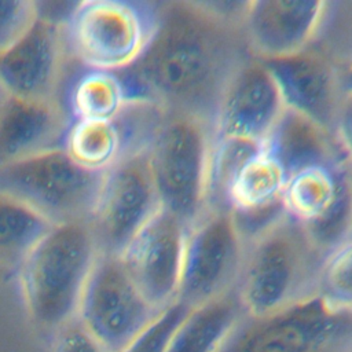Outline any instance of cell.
I'll return each instance as SVG.
<instances>
[{"label":"cell","instance_id":"6da1fadb","mask_svg":"<svg viewBox=\"0 0 352 352\" xmlns=\"http://www.w3.org/2000/svg\"><path fill=\"white\" fill-rule=\"evenodd\" d=\"M242 8V6H241ZM238 14L194 0L155 3V26L140 58L122 73L169 111L202 120L214 131L223 92L252 58Z\"/></svg>","mask_w":352,"mask_h":352},{"label":"cell","instance_id":"7a4b0ae2","mask_svg":"<svg viewBox=\"0 0 352 352\" xmlns=\"http://www.w3.org/2000/svg\"><path fill=\"white\" fill-rule=\"evenodd\" d=\"M88 221L54 224L18 265L21 297L30 320L55 331L76 318L99 256Z\"/></svg>","mask_w":352,"mask_h":352},{"label":"cell","instance_id":"3957f363","mask_svg":"<svg viewBox=\"0 0 352 352\" xmlns=\"http://www.w3.org/2000/svg\"><path fill=\"white\" fill-rule=\"evenodd\" d=\"M324 256L287 214L246 245L236 294L248 316H267L318 294Z\"/></svg>","mask_w":352,"mask_h":352},{"label":"cell","instance_id":"277c9868","mask_svg":"<svg viewBox=\"0 0 352 352\" xmlns=\"http://www.w3.org/2000/svg\"><path fill=\"white\" fill-rule=\"evenodd\" d=\"M214 131L199 118L166 111L148 148L161 206L191 227L206 209V184Z\"/></svg>","mask_w":352,"mask_h":352},{"label":"cell","instance_id":"5b68a950","mask_svg":"<svg viewBox=\"0 0 352 352\" xmlns=\"http://www.w3.org/2000/svg\"><path fill=\"white\" fill-rule=\"evenodd\" d=\"M155 26V4L129 0H84L63 23L74 58L88 69L122 72L146 50Z\"/></svg>","mask_w":352,"mask_h":352},{"label":"cell","instance_id":"8992f818","mask_svg":"<svg viewBox=\"0 0 352 352\" xmlns=\"http://www.w3.org/2000/svg\"><path fill=\"white\" fill-rule=\"evenodd\" d=\"M104 173L78 166L54 147L0 168V192L10 194L52 224L88 221Z\"/></svg>","mask_w":352,"mask_h":352},{"label":"cell","instance_id":"52a82bcc","mask_svg":"<svg viewBox=\"0 0 352 352\" xmlns=\"http://www.w3.org/2000/svg\"><path fill=\"white\" fill-rule=\"evenodd\" d=\"M352 312L318 294L267 316H245L221 352H351Z\"/></svg>","mask_w":352,"mask_h":352},{"label":"cell","instance_id":"ba28073f","mask_svg":"<svg viewBox=\"0 0 352 352\" xmlns=\"http://www.w3.org/2000/svg\"><path fill=\"white\" fill-rule=\"evenodd\" d=\"M245 254L230 210L206 209L187 231L176 301L195 308L236 290Z\"/></svg>","mask_w":352,"mask_h":352},{"label":"cell","instance_id":"9c48e42d","mask_svg":"<svg viewBox=\"0 0 352 352\" xmlns=\"http://www.w3.org/2000/svg\"><path fill=\"white\" fill-rule=\"evenodd\" d=\"M160 312L146 301L117 256L99 254L76 318L107 352H120Z\"/></svg>","mask_w":352,"mask_h":352},{"label":"cell","instance_id":"30bf717a","mask_svg":"<svg viewBox=\"0 0 352 352\" xmlns=\"http://www.w3.org/2000/svg\"><path fill=\"white\" fill-rule=\"evenodd\" d=\"M160 208L148 151L129 155L106 170L88 219L99 253L118 257Z\"/></svg>","mask_w":352,"mask_h":352},{"label":"cell","instance_id":"8fae6325","mask_svg":"<svg viewBox=\"0 0 352 352\" xmlns=\"http://www.w3.org/2000/svg\"><path fill=\"white\" fill-rule=\"evenodd\" d=\"M187 231L180 219L161 206L118 256L138 290L158 311L176 302Z\"/></svg>","mask_w":352,"mask_h":352},{"label":"cell","instance_id":"7c38bea8","mask_svg":"<svg viewBox=\"0 0 352 352\" xmlns=\"http://www.w3.org/2000/svg\"><path fill=\"white\" fill-rule=\"evenodd\" d=\"M330 3L319 0H253L242 3L241 29L250 55L272 60L297 55L320 34Z\"/></svg>","mask_w":352,"mask_h":352},{"label":"cell","instance_id":"4fadbf2b","mask_svg":"<svg viewBox=\"0 0 352 352\" xmlns=\"http://www.w3.org/2000/svg\"><path fill=\"white\" fill-rule=\"evenodd\" d=\"M286 106L267 69L249 58L228 81L214 120V138H236L264 143Z\"/></svg>","mask_w":352,"mask_h":352},{"label":"cell","instance_id":"5bb4252c","mask_svg":"<svg viewBox=\"0 0 352 352\" xmlns=\"http://www.w3.org/2000/svg\"><path fill=\"white\" fill-rule=\"evenodd\" d=\"M65 44L62 26L41 14L28 34L0 55V91L28 100L59 102Z\"/></svg>","mask_w":352,"mask_h":352},{"label":"cell","instance_id":"9a60e30c","mask_svg":"<svg viewBox=\"0 0 352 352\" xmlns=\"http://www.w3.org/2000/svg\"><path fill=\"white\" fill-rule=\"evenodd\" d=\"M261 62L272 74L287 109L334 131L342 89L340 69L327 56L311 47L293 56Z\"/></svg>","mask_w":352,"mask_h":352},{"label":"cell","instance_id":"2e32d148","mask_svg":"<svg viewBox=\"0 0 352 352\" xmlns=\"http://www.w3.org/2000/svg\"><path fill=\"white\" fill-rule=\"evenodd\" d=\"M70 118L59 102L28 100L1 94L0 168L62 147Z\"/></svg>","mask_w":352,"mask_h":352},{"label":"cell","instance_id":"e0dca14e","mask_svg":"<svg viewBox=\"0 0 352 352\" xmlns=\"http://www.w3.org/2000/svg\"><path fill=\"white\" fill-rule=\"evenodd\" d=\"M263 146L280 164L286 176L308 166L346 161L333 132L287 107Z\"/></svg>","mask_w":352,"mask_h":352},{"label":"cell","instance_id":"ac0fdd59","mask_svg":"<svg viewBox=\"0 0 352 352\" xmlns=\"http://www.w3.org/2000/svg\"><path fill=\"white\" fill-rule=\"evenodd\" d=\"M246 315L236 290L191 308L172 334L165 352H221Z\"/></svg>","mask_w":352,"mask_h":352},{"label":"cell","instance_id":"d6986e66","mask_svg":"<svg viewBox=\"0 0 352 352\" xmlns=\"http://www.w3.org/2000/svg\"><path fill=\"white\" fill-rule=\"evenodd\" d=\"M129 98L118 72L84 67L67 87L65 110L70 120H113Z\"/></svg>","mask_w":352,"mask_h":352},{"label":"cell","instance_id":"ffe728a7","mask_svg":"<svg viewBox=\"0 0 352 352\" xmlns=\"http://www.w3.org/2000/svg\"><path fill=\"white\" fill-rule=\"evenodd\" d=\"M345 162L314 165L287 176L280 198L286 214L301 226L322 217L336 199L340 169Z\"/></svg>","mask_w":352,"mask_h":352},{"label":"cell","instance_id":"44dd1931","mask_svg":"<svg viewBox=\"0 0 352 352\" xmlns=\"http://www.w3.org/2000/svg\"><path fill=\"white\" fill-rule=\"evenodd\" d=\"M286 179L280 164L263 146L236 172L227 194L228 210L245 213L280 202Z\"/></svg>","mask_w":352,"mask_h":352},{"label":"cell","instance_id":"7402d4cb","mask_svg":"<svg viewBox=\"0 0 352 352\" xmlns=\"http://www.w3.org/2000/svg\"><path fill=\"white\" fill-rule=\"evenodd\" d=\"M62 147L81 168L104 173L125 158L122 135L114 120H72Z\"/></svg>","mask_w":352,"mask_h":352},{"label":"cell","instance_id":"603a6c76","mask_svg":"<svg viewBox=\"0 0 352 352\" xmlns=\"http://www.w3.org/2000/svg\"><path fill=\"white\" fill-rule=\"evenodd\" d=\"M52 226L23 201L0 192V265L18 267Z\"/></svg>","mask_w":352,"mask_h":352},{"label":"cell","instance_id":"cb8c5ba5","mask_svg":"<svg viewBox=\"0 0 352 352\" xmlns=\"http://www.w3.org/2000/svg\"><path fill=\"white\" fill-rule=\"evenodd\" d=\"M261 148L263 144L253 140L236 138L213 139L208 169L206 209L228 210L227 194L236 172Z\"/></svg>","mask_w":352,"mask_h":352},{"label":"cell","instance_id":"d4e9b609","mask_svg":"<svg viewBox=\"0 0 352 352\" xmlns=\"http://www.w3.org/2000/svg\"><path fill=\"white\" fill-rule=\"evenodd\" d=\"M302 228L324 257L352 238V166L349 162L340 169L338 191L333 205L322 217Z\"/></svg>","mask_w":352,"mask_h":352},{"label":"cell","instance_id":"484cf974","mask_svg":"<svg viewBox=\"0 0 352 352\" xmlns=\"http://www.w3.org/2000/svg\"><path fill=\"white\" fill-rule=\"evenodd\" d=\"M318 296L337 311L352 312V238L323 258Z\"/></svg>","mask_w":352,"mask_h":352},{"label":"cell","instance_id":"4316f807","mask_svg":"<svg viewBox=\"0 0 352 352\" xmlns=\"http://www.w3.org/2000/svg\"><path fill=\"white\" fill-rule=\"evenodd\" d=\"M191 308L173 302L164 308L154 320L120 352H165L172 334Z\"/></svg>","mask_w":352,"mask_h":352},{"label":"cell","instance_id":"83f0119b","mask_svg":"<svg viewBox=\"0 0 352 352\" xmlns=\"http://www.w3.org/2000/svg\"><path fill=\"white\" fill-rule=\"evenodd\" d=\"M40 16L37 1L0 0V55L25 37Z\"/></svg>","mask_w":352,"mask_h":352},{"label":"cell","instance_id":"f1b7e54d","mask_svg":"<svg viewBox=\"0 0 352 352\" xmlns=\"http://www.w3.org/2000/svg\"><path fill=\"white\" fill-rule=\"evenodd\" d=\"M50 352H107L77 318L54 331Z\"/></svg>","mask_w":352,"mask_h":352},{"label":"cell","instance_id":"f546056e","mask_svg":"<svg viewBox=\"0 0 352 352\" xmlns=\"http://www.w3.org/2000/svg\"><path fill=\"white\" fill-rule=\"evenodd\" d=\"M334 136L352 166V95L342 94L334 122Z\"/></svg>","mask_w":352,"mask_h":352},{"label":"cell","instance_id":"4dcf8cb0","mask_svg":"<svg viewBox=\"0 0 352 352\" xmlns=\"http://www.w3.org/2000/svg\"><path fill=\"white\" fill-rule=\"evenodd\" d=\"M340 82L342 94L352 95V60L346 65L344 70H340Z\"/></svg>","mask_w":352,"mask_h":352},{"label":"cell","instance_id":"1f68e13d","mask_svg":"<svg viewBox=\"0 0 352 352\" xmlns=\"http://www.w3.org/2000/svg\"><path fill=\"white\" fill-rule=\"evenodd\" d=\"M1 94H3V92H1V91H0V98H1Z\"/></svg>","mask_w":352,"mask_h":352},{"label":"cell","instance_id":"d6a6232c","mask_svg":"<svg viewBox=\"0 0 352 352\" xmlns=\"http://www.w3.org/2000/svg\"><path fill=\"white\" fill-rule=\"evenodd\" d=\"M351 352H352V351H351Z\"/></svg>","mask_w":352,"mask_h":352}]
</instances>
